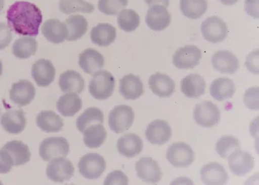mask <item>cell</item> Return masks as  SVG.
I'll list each match as a JSON object with an SVG mask.
<instances>
[{"label":"cell","mask_w":259,"mask_h":185,"mask_svg":"<svg viewBox=\"0 0 259 185\" xmlns=\"http://www.w3.org/2000/svg\"><path fill=\"white\" fill-rule=\"evenodd\" d=\"M6 18L10 29L18 35L36 36L42 22V14L35 4L17 1L10 6Z\"/></svg>","instance_id":"1"},{"label":"cell","mask_w":259,"mask_h":185,"mask_svg":"<svg viewBox=\"0 0 259 185\" xmlns=\"http://www.w3.org/2000/svg\"><path fill=\"white\" fill-rule=\"evenodd\" d=\"M89 88L93 97L100 100H106L111 97L114 92V77L109 71L99 70L94 73Z\"/></svg>","instance_id":"2"},{"label":"cell","mask_w":259,"mask_h":185,"mask_svg":"<svg viewBox=\"0 0 259 185\" xmlns=\"http://www.w3.org/2000/svg\"><path fill=\"white\" fill-rule=\"evenodd\" d=\"M69 153V143L62 137L45 138L39 147V154L42 160L50 162L58 158H66Z\"/></svg>","instance_id":"3"},{"label":"cell","mask_w":259,"mask_h":185,"mask_svg":"<svg viewBox=\"0 0 259 185\" xmlns=\"http://www.w3.org/2000/svg\"><path fill=\"white\" fill-rule=\"evenodd\" d=\"M135 114L131 106L126 105L116 106L110 111V129L114 133H123L130 129L134 122Z\"/></svg>","instance_id":"4"},{"label":"cell","mask_w":259,"mask_h":185,"mask_svg":"<svg viewBox=\"0 0 259 185\" xmlns=\"http://www.w3.org/2000/svg\"><path fill=\"white\" fill-rule=\"evenodd\" d=\"M106 163L103 157L98 153H88L80 159L78 169L85 178L95 180L100 178L106 171Z\"/></svg>","instance_id":"5"},{"label":"cell","mask_w":259,"mask_h":185,"mask_svg":"<svg viewBox=\"0 0 259 185\" xmlns=\"http://www.w3.org/2000/svg\"><path fill=\"white\" fill-rule=\"evenodd\" d=\"M194 119L197 125L205 128L217 126L221 121V111L218 106L205 100L197 104L194 109Z\"/></svg>","instance_id":"6"},{"label":"cell","mask_w":259,"mask_h":185,"mask_svg":"<svg viewBox=\"0 0 259 185\" xmlns=\"http://www.w3.org/2000/svg\"><path fill=\"white\" fill-rule=\"evenodd\" d=\"M166 158L176 168H187L194 161V153L189 144L177 142L168 146Z\"/></svg>","instance_id":"7"},{"label":"cell","mask_w":259,"mask_h":185,"mask_svg":"<svg viewBox=\"0 0 259 185\" xmlns=\"http://www.w3.org/2000/svg\"><path fill=\"white\" fill-rule=\"evenodd\" d=\"M201 34L206 41L212 44L221 43L228 34L227 23L217 16L209 17L201 24Z\"/></svg>","instance_id":"8"},{"label":"cell","mask_w":259,"mask_h":185,"mask_svg":"<svg viewBox=\"0 0 259 185\" xmlns=\"http://www.w3.org/2000/svg\"><path fill=\"white\" fill-rule=\"evenodd\" d=\"M202 57L200 49L195 45L180 48L173 56V64L179 69H192L199 65Z\"/></svg>","instance_id":"9"},{"label":"cell","mask_w":259,"mask_h":185,"mask_svg":"<svg viewBox=\"0 0 259 185\" xmlns=\"http://www.w3.org/2000/svg\"><path fill=\"white\" fill-rule=\"evenodd\" d=\"M74 173L73 163L65 158H58L51 160L46 170L48 178L56 182L68 181L73 177Z\"/></svg>","instance_id":"10"},{"label":"cell","mask_w":259,"mask_h":185,"mask_svg":"<svg viewBox=\"0 0 259 185\" xmlns=\"http://www.w3.org/2000/svg\"><path fill=\"white\" fill-rule=\"evenodd\" d=\"M139 178L147 183H157L162 179V172L158 163L151 158H141L136 163Z\"/></svg>","instance_id":"11"},{"label":"cell","mask_w":259,"mask_h":185,"mask_svg":"<svg viewBox=\"0 0 259 185\" xmlns=\"http://www.w3.org/2000/svg\"><path fill=\"white\" fill-rule=\"evenodd\" d=\"M9 94L12 102L19 106H25L35 99V88L30 81L21 80L12 86Z\"/></svg>","instance_id":"12"},{"label":"cell","mask_w":259,"mask_h":185,"mask_svg":"<svg viewBox=\"0 0 259 185\" xmlns=\"http://www.w3.org/2000/svg\"><path fill=\"white\" fill-rule=\"evenodd\" d=\"M145 136L150 144L162 145L172 137V128L167 121L156 120L148 125Z\"/></svg>","instance_id":"13"},{"label":"cell","mask_w":259,"mask_h":185,"mask_svg":"<svg viewBox=\"0 0 259 185\" xmlns=\"http://www.w3.org/2000/svg\"><path fill=\"white\" fill-rule=\"evenodd\" d=\"M31 75L36 85L46 88L55 81L56 68L50 60L39 59L33 64Z\"/></svg>","instance_id":"14"},{"label":"cell","mask_w":259,"mask_h":185,"mask_svg":"<svg viewBox=\"0 0 259 185\" xmlns=\"http://www.w3.org/2000/svg\"><path fill=\"white\" fill-rule=\"evenodd\" d=\"M145 23L154 31H162L171 23V15L163 6H154L148 10Z\"/></svg>","instance_id":"15"},{"label":"cell","mask_w":259,"mask_h":185,"mask_svg":"<svg viewBox=\"0 0 259 185\" xmlns=\"http://www.w3.org/2000/svg\"><path fill=\"white\" fill-rule=\"evenodd\" d=\"M230 170L234 175L244 176L249 173L254 167L253 157L244 151H236L228 158Z\"/></svg>","instance_id":"16"},{"label":"cell","mask_w":259,"mask_h":185,"mask_svg":"<svg viewBox=\"0 0 259 185\" xmlns=\"http://www.w3.org/2000/svg\"><path fill=\"white\" fill-rule=\"evenodd\" d=\"M212 65L215 70L222 73H235L239 70L238 57L228 50H219L212 56Z\"/></svg>","instance_id":"17"},{"label":"cell","mask_w":259,"mask_h":185,"mask_svg":"<svg viewBox=\"0 0 259 185\" xmlns=\"http://www.w3.org/2000/svg\"><path fill=\"white\" fill-rule=\"evenodd\" d=\"M200 177L202 182L207 185L226 184L229 180L224 166L216 162L204 165L200 170Z\"/></svg>","instance_id":"18"},{"label":"cell","mask_w":259,"mask_h":185,"mask_svg":"<svg viewBox=\"0 0 259 185\" xmlns=\"http://www.w3.org/2000/svg\"><path fill=\"white\" fill-rule=\"evenodd\" d=\"M150 90L160 98H167L174 94L176 83L170 77L162 73H156L149 79Z\"/></svg>","instance_id":"19"},{"label":"cell","mask_w":259,"mask_h":185,"mask_svg":"<svg viewBox=\"0 0 259 185\" xmlns=\"http://www.w3.org/2000/svg\"><path fill=\"white\" fill-rule=\"evenodd\" d=\"M144 143L142 138L135 133H127L118 138L117 149L122 156L132 159L142 153Z\"/></svg>","instance_id":"20"},{"label":"cell","mask_w":259,"mask_h":185,"mask_svg":"<svg viewBox=\"0 0 259 185\" xmlns=\"http://www.w3.org/2000/svg\"><path fill=\"white\" fill-rule=\"evenodd\" d=\"M119 92L126 100L139 99L144 94V85L141 79L133 73L124 76L119 82Z\"/></svg>","instance_id":"21"},{"label":"cell","mask_w":259,"mask_h":185,"mask_svg":"<svg viewBox=\"0 0 259 185\" xmlns=\"http://www.w3.org/2000/svg\"><path fill=\"white\" fill-rule=\"evenodd\" d=\"M68 28L58 19H49L41 26V34L52 44H62L68 36Z\"/></svg>","instance_id":"22"},{"label":"cell","mask_w":259,"mask_h":185,"mask_svg":"<svg viewBox=\"0 0 259 185\" xmlns=\"http://www.w3.org/2000/svg\"><path fill=\"white\" fill-rule=\"evenodd\" d=\"M79 65L85 73L94 75L103 68L105 58L95 49H85L79 56Z\"/></svg>","instance_id":"23"},{"label":"cell","mask_w":259,"mask_h":185,"mask_svg":"<svg viewBox=\"0 0 259 185\" xmlns=\"http://www.w3.org/2000/svg\"><path fill=\"white\" fill-rule=\"evenodd\" d=\"M26 118L23 110H10L2 115L0 123L5 131L12 134H18L26 127Z\"/></svg>","instance_id":"24"},{"label":"cell","mask_w":259,"mask_h":185,"mask_svg":"<svg viewBox=\"0 0 259 185\" xmlns=\"http://www.w3.org/2000/svg\"><path fill=\"white\" fill-rule=\"evenodd\" d=\"M206 82L198 73H190L181 82V90L188 98H199L205 94Z\"/></svg>","instance_id":"25"},{"label":"cell","mask_w":259,"mask_h":185,"mask_svg":"<svg viewBox=\"0 0 259 185\" xmlns=\"http://www.w3.org/2000/svg\"><path fill=\"white\" fill-rule=\"evenodd\" d=\"M59 86L63 93L81 94L85 88V81L79 72L67 70L61 73Z\"/></svg>","instance_id":"26"},{"label":"cell","mask_w":259,"mask_h":185,"mask_svg":"<svg viewBox=\"0 0 259 185\" xmlns=\"http://www.w3.org/2000/svg\"><path fill=\"white\" fill-rule=\"evenodd\" d=\"M90 35L93 44L100 47H107L115 41L117 31L112 24L101 23L92 29Z\"/></svg>","instance_id":"27"},{"label":"cell","mask_w":259,"mask_h":185,"mask_svg":"<svg viewBox=\"0 0 259 185\" xmlns=\"http://www.w3.org/2000/svg\"><path fill=\"white\" fill-rule=\"evenodd\" d=\"M235 92V84L232 80L226 77L214 80L210 86V94L218 101L233 98Z\"/></svg>","instance_id":"28"},{"label":"cell","mask_w":259,"mask_h":185,"mask_svg":"<svg viewBox=\"0 0 259 185\" xmlns=\"http://www.w3.org/2000/svg\"><path fill=\"white\" fill-rule=\"evenodd\" d=\"M2 149L11 155L14 166L25 165L30 161L31 156L30 148L24 142L19 140L7 142Z\"/></svg>","instance_id":"29"},{"label":"cell","mask_w":259,"mask_h":185,"mask_svg":"<svg viewBox=\"0 0 259 185\" xmlns=\"http://www.w3.org/2000/svg\"><path fill=\"white\" fill-rule=\"evenodd\" d=\"M56 107L62 116L73 117L82 108V100L76 93H67L60 97Z\"/></svg>","instance_id":"30"},{"label":"cell","mask_w":259,"mask_h":185,"mask_svg":"<svg viewBox=\"0 0 259 185\" xmlns=\"http://www.w3.org/2000/svg\"><path fill=\"white\" fill-rule=\"evenodd\" d=\"M36 125L42 132H57L63 128L64 121L53 111H41L36 116Z\"/></svg>","instance_id":"31"},{"label":"cell","mask_w":259,"mask_h":185,"mask_svg":"<svg viewBox=\"0 0 259 185\" xmlns=\"http://www.w3.org/2000/svg\"><path fill=\"white\" fill-rule=\"evenodd\" d=\"M66 26L68 28V41H77L81 39L88 31L89 22L82 15H72L66 19Z\"/></svg>","instance_id":"32"},{"label":"cell","mask_w":259,"mask_h":185,"mask_svg":"<svg viewBox=\"0 0 259 185\" xmlns=\"http://www.w3.org/2000/svg\"><path fill=\"white\" fill-rule=\"evenodd\" d=\"M37 50V42L33 36L24 35L14 42L12 53L19 59H28L34 56Z\"/></svg>","instance_id":"33"},{"label":"cell","mask_w":259,"mask_h":185,"mask_svg":"<svg viewBox=\"0 0 259 185\" xmlns=\"http://www.w3.org/2000/svg\"><path fill=\"white\" fill-rule=\"evenodd\" d=\"M208 8L207 0H180V10L190 19L201 18Z\"/></svg>","instance_id":"34"},{"label":"cell","mask_w":259,"mask_h":185,"mask_svg":"<svg viewBox=\"0 0 259 185\" xmlns=\"http://www.w3.org/2000/svg\"><path fill=\"white\" fill-rule=\"evenodd\" d=\"M84 134V144L91 149H97L101 146L106 140V128L104 127L103 124H98L89 127L85 129Z\"/></svg>","instance_id":"35"},{"label":"cell","mask_w":259,"mask_h":185,"mask_svg":"<svg viewBox=\"0 0 259 185\" xmlns=\"http://www.w3.org/2000/svg\"><path fill=\"white\" fill-rule=\"evenodd\" d=\"M103 123L104 114L97 107H89L85 109L76 121L77 128L81 133L91 126Z\"/></svg>","instance_id":"36"},{"label":"cell","mask_w":259,"mask_h":185,"mask_svg":"<svg viewBox=\"0 0 259 185\" xmlns=\"http://www.w3.org/2000/svg\"><path fill=\"white\" fill-rule=\"evenodd\" d=\"M59 9L64 14L92 13L95 11V6L85 0H60Z\"/></svg>","instance_id":"37"},{"label":"cell","mask_w":259,"mask_h":185,"mask_svg":"<svg viewBox=\"0 0 259 185\" xmlns=\"http://www.w3.org/2000/svg\"><path fill=\"white\" fill-rule=\"evenodd\" d=\"M118 24L124 32H133L140 24V17L134 10H122L118 15Z\"/></svg>","instance_id":"38"},{"label":"cell","mask_w":259,"mask_h":185,"mask_svg":"<svg viewBox=\"0 0 259 185\" xmlns=\"http://www.w3.org/2000/svg\"><path fill=\"white\" fill-rule=\"evenodd\" d=\"M215 150L218 153L219 156L222 159H227L232 153L240 150V143L239 139L233 136H222L217 142Z\"/></svg>","instance_id":"39"},{"label":"cell","mask_w":259,"mask_h":185,"mask_svg":"<svg viewBox=\"0 0 259 185\" xmlns=\"http://www.w3.org/2000/svg\"><path fill=\"white\" fill-rule=\"evenodd\" d=\"M128 0H99L98 8L106 15H118L122 10L125 9Z\"/></svg>","instance_id":"40"},{"label":"cell","mask_w":259,"mask_h":185,"mask_svg":"<svg viewBox=\"0 0 259 185\" xmlns=\"http://www.w3.org/2000/svg\"><path fill=\"white\" fill-rule=\"evenodd\" d=\"M258 87L247 89L244 94V103L248 108L256 111L259 108Z\"/></svg>","instance_id":"41"},{"label":"cell","mask_w":259,"mask_h":185,"mask_svg":"<svg viewBox=\"0 0 259 185\" xmlns=\"http://www.w3.org/2000/svg\"><path fill=\"white\" fill-rule=\"evenodd\" d=\"M129 179L123 171L117 170L108 174L105 179V185H127Z\"/></svg>","instance_id":"42"},{"label":"cell","mask_w":259,"mask_h":185,"mask_svg":"<svg viewBox=\"0 0 259 185\" xmlns=\"http://www.w3.org/2000/svg\"><path fill=\"white\" fill-rule=\"evenodd\" d=\"M12 40V29L5 23H0V50L6 49Z\"/></svg>","instance_id":"43"},{"label":"cell","mask_w":259,"mask_h":185,"mask_svg":"<svg viewBox=\"0 0 259 185\" xmlns=\"http://www.w3.org/2000/svg\"><path fill=\"white\" fill-rule=\"evenodd\" d=\"M13 165L12 157L6 151L0 150V173H8Z\"/></svg>","instance_id":"44"},{"label":"cell","mask_w":259,"mask_h":185,"mask_svg":"<svg viewBox=\"0 0 259 185\" xmlns=\"http://www.w3.org/2000/svg\"><path fill=\"white\" fill-rule=\"evenodd\" d=\"M258 0H245L244 1V9L250 17L258 19Z\"/></svg>","instance_id":"45"},{"label":"cell","mask_w":259,"mask_h":185,"mask_svg":"<svg viewBox=\"0 0 259 185\" xmlns=\"http://www.w3.org/2000/svg\"><path fill=\"white\" fill-rule=\"evenodd\" d=\"M258 58V50L254 51L253 53L250 54V56H248L247 61H246V66L248 69L251 71L252 73H258V63H255V60Z\"/></svg>","instance_id":"46"},{"label":"cell","mask_w":259,"mask_h":185,"mask_svg":"<svg viewBox=\"0 0 259 185\" xmlns=\"http://www.w3.org/2000/svg\"><path fill=\"white\" fill-rule=\"evenodd\" d=\"M145 1L150 7L154 6H163L165 7H168L169 5V0H145Z\"/></svg>","instance_id":"47"},{"label":"cell","mask_w":259,"mask_h":185,"mask_svg":"<svg viewBox=\"0 0 259 185\" xmlns=\"http://www.w3.org/2000/svg\"><path fill=\"white\" fill-rule=\"evenodd\" d=\"M239 0H220V2L225 6H234L239 2Z\"/></svg>","instance_id":"48"},{"label":"cell","mask_w":259,"mask_h":185,"mask_svg":"<svg viewBox=\"0 0 259 185\" xmlns=\"http://www.w3.org/2000/svg\"><path fill=\"white\" fill-rule=\"evenodd\" d=\"M5 6V0H0V12H2Z\"/></svg>","instance_id":"49"},{"label":"cell","mask_w":259,"mask_h":185,"mask_svg":"<svg viewBox=\"0 0 259 185\" xmlns=\"http://www.w3.org/2000/svg\"><path fill=\"white\" fill-rule=\"evenodd\" d=\"M2 73H3V63H2L1 60H0V77L2 76Z\"/></svg>","instance_id":"50"},{"label":"cell","mask_w":259,"mask_h":185,"mask_svg":"<svg viewBox=\"0 0 259 185\" xmlns=\"http://www.w3.org/2000/svg\"><path fill=\"white\" fill-rule=\"evenodd\" d=\"M0 184H2V182H0Z\"/></svg>","instance_id":"51"},{"label":"cell","mask_w":259,"mask_h":185,"mask_svg":"<svg viewBox=\"0 0 259 185\" xmlns=\"http://www.w3.org/2000/svg\"><path fill=\"white\" fill-rule=\"evenodd\" d=\"M0 112H1V111H0Z\"/></svg>","instance_id":"52"}]
</instances>
